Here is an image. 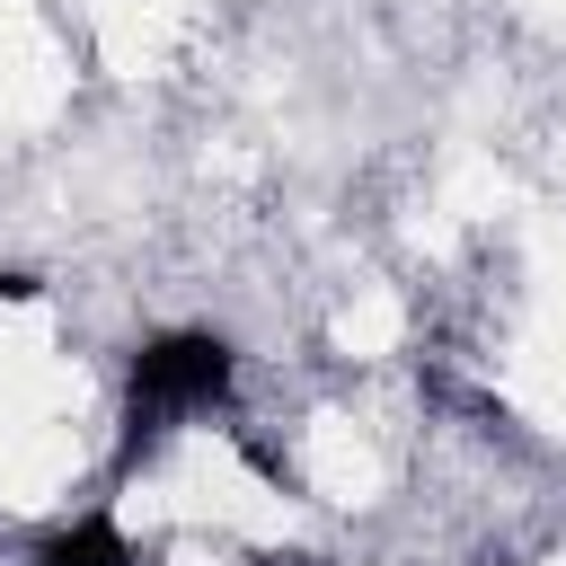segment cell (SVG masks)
<instances>
[{
  "label": "cell",
  "mask_w": 566,
  "mask_h": 566,
  "mask_svg": "<svg viewBox=\"0 0 566 566\" xmlns=\"http://www.w3.org/2000/svg\"><path fill=\"white\" fill-rule=\"evenodd\" d=\"M221 398H230V345H221V336H203V327L150 336V345L133 354V380H124V442H115V469L133 478V469L159 451V433H168L177 416H203V407H221Z\"/></svg>",
  "instance_id": "6da1fadb"
},
{
  "label": "cell",
  "mask_w": 566,
  "mask_h": 566,
  "mask_svg": "<svg viewBox=\"0 0 566 566\" xmlns=\"http://www.w3.org/2000/svg\"><path fill=\"white\" fill-rule=\"evenodd\" d=\"M35 566H159V548H133L115 513H80L71 531H53L35 548Z\"/></svg>",
  "instance_id": "7a4b0ae2"
},
{
  "label": "cell",
  "mask_w": 566,
  "mask_h": 566,
  "mask_svg": "<svg viewBox=\"0 0 566 566\" xmlns=\"http://www.w3.org/2000/svg\"><path fill=\"white\" fill-rule=\"evenodd\" d=\"M35 292H44L35 274H0V301H35Z\"/></svg>",
  "instance_id": "3957f363"
},
{
  "label": "cell",
  "mask_w": 566,
  "mask_h": 566,
  "mask_svg": "<svg viewBox=\"0 0 566 566\" xmlns=\"http://www.w3.org/2000/svg\"><path fill=\"white\" fill-rule=\"evenodd\" d=\"M265 566H301V557H265Z\"/></svg>",
  "instance_id": "277c9868"
}]
</instances>
